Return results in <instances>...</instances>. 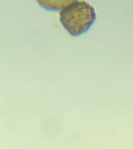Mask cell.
<instances>
[{"label":"cell","mask_w":133,"mask_h":149,"mask_svg":"<svg viewBox=\"0 0 133 149\" xmlns=\"http://www.w3.org/2000/svg\"><path fill=\"white\" fill-rule=\"evenodd\" d=\"M97 14L94 7L86 1L74 0L61 11L59 20L68 33L73 37L86 33L94 24Z\"/></svg>","instance_id":"cell-1"},{"label":"cell","mask_w":133,"mask_h":149,"mask_svg":"<svg viewBox=\"0 0 133 149\" xmlns=\"http://www.w3.org/2000/svg\"><path fill=\"white\" fill-rule=\"evenodd\" d=\"M71 0H38L37 3L47 10H62Z\"/></svg>","instance_id":"cell-2"}]
</instances>
